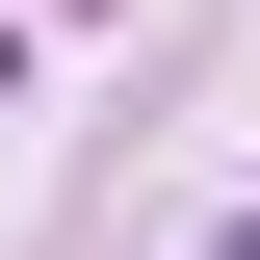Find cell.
Returning <instances> with one entry per match:
<instances>
[{
	"label": "cell",
	"instance_id": "cell-1",
	"mask_svg": "<svg viewBox=\"0 0 260 260\" xmlns=\"http://www.w3.org/2000/svg\"><path fill=\"white\" fill-rule=\"evenodd\" d=\"M234 260H260V234H234Z\"/></svg>",
	"mask_w": 260,
	"mask_h": 260
}]
</instances>
